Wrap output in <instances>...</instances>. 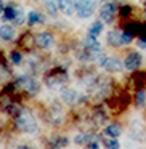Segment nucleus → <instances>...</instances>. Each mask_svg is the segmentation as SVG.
<instances>
[{
  "label": "nucleus",
  "mask_w": 146,
  "mask_h": 149,
  "mask_svg": "<svg viewBox=\"0 0 146 149\" xmlns=\"http://www.w3.org/2000/svg\"><path fill=\"white\" fill-rule=\"evenodd\" d=\"M63 100L68 104H75L79 101V93L74 90H63Z\"/></svg>",
  "instance_id": "obj_13"
},
{
  "label": "nucleus",
  "mask_w": 146,
  "mask_h": 149,
  "mask_svg": "<svg viewBox=\"0 0 146 149\" xmlns=\"http://www.w3.org/2000/svg\"><path fill=\"white\" fill-rule=\"evenodd\" d=\"M101 29H103V24H101V21H98V23H95L93 26L90 27V34H92V36L96 37L98 34L101 32Z\"/></svg>",
  "instance_id": "obj_24"
},
{
  "label": "nucleus",
  "mask_w": 146,
  "mask_h": 149,
  "mask_svg": "<svg viewBox=\"0 0 146 149\" xmlns=\"http://www.w3.org/2000/svg\"><path fill=\"white\" fill-rule=\"evenodd\" d=\"M3 8H5V7H3V5H2V0H0V13L3 11Z\"/></svg>",
  "instance_id": "obj_34"
},
{
  "label": "nucleus",
  "mask_w": 146,
  "mask_h": 149,
  "mask_svg": "<svg viewBox=\"0 0 146 149\" xmlns=\"http://www.w3.org/2000/svg\"><path fill=\"white\" fill-rule=\"evenodd\" d=\"M104 146L109 149H117L119 148V141H116V139H104Z\"/></svg>",
  "instance_id": "obj_26"
},
{
  "label": "nucleus",
  "mask_w": 146,
  "mask_h": 149,
  "mask_svg": "<svg viewBox=\"0 0 146 149\" xmlns=\"http://www.w3.org/2000/svg\"><path fill=\"white\" fill-rule=\"evenodd\" d=\"M34 43H36L39 48L47 50V48H50V47L53 45V36L48 34V32H39V34H36V37H34Z\"/></svg>",
  "instance_id": "obj_6"
},
{
  "label": "nucleus",
  "mask_w": 146,
  "mask_h": 149,
  "mask_svg": "<svg viewBox=\"0 0 146 149\" xmlns=\"http://www.w3.org/2000/svg\"><path fill=\"white\" fill-rule=\"evenodd\" d=\"M5 111H7V112L10 114L11 117H16L18 114H20L21 111H23V107H20L18 104H15V103H10V104L7 106V109H5Z\"/></svg>",
  "instance_id": "obj_18"
},
{
  "label": "nucleus",
  "mask_w": 146,
  "mask_h": 149,
  "mask_svg": "<svg viewBox=\"0 0 146 149\" xmlns=\"http://www.w3.org/2000/svg\"><path fill=\"white\" fill-rule=\"evenodd\" d=\"M87 148H92V149H98V148H100V144H98V141H96V139H95V141L88 143V144H87Z\"/></svg>",
  "instance_id": "obj_31"
},
{
  "label": "nucleus",
  "mask_w": 146,
  "mask_h": 149,
  "mask_svg": "<svg viewBox=\"0 0 146 149\" xmlns=\"http://www.w3.org/2000/svg\"><path fill=\"white\" fill-rule=\"evenodd\" d=\"M15 125H16L18 130H21V132H27V133L36 132V128H37L36 119H34L32 112L27 111V109H23L16 117H15Z\"/></svg>",
  "instance_id": "obj_1"
},
{
  "label": "nucleus",
  "mask_w": 146,
  "mask_h": 149,
  "mask_svg": "<svg viewBox=\"0 0 146 149\" xmlns=\"http://www.w3.org/2000/svg\"><path fill=\"white\" fill-rule=\"evenodd\" d=\"M23 21H24V13H23V10H21V7L16 5V18H15V24H23Z\"/></svg>",
  "instance_id": "obj_25"
},
{
  "label": "nucleus",
  "mask_w": 146,
  "mask_h": 149,
  "mask_svg": "<svg viewBox=\"0 0 146 149\" xmlns=\"http://www.w3.org/2000/svg\"><path fill=\"white\" fill-rule=\"evenodd\" d=\"M58 7L64 15L71 16L77 13V0H58Z\"/></svg>",
  "instance_id": "obj_9"
},
{
  "label": "nucleus",
  "mask_w": 146,
  "mask_h": 149,
  "mask_svg": "<svg viewBox=\"0 0 146 149\" xmlns=\"http://www.w3.org/2000/svg\"><path fill=\"white\" fill-rule=\"evenodd\" d=\"M104 135L109 136V138H117L120 135V127L117 123H112V125H108L104 128Z\"/></svg>",
  "instance_id": "obj_15"
},
{
  "label": "nucleus",
  "mask_w": 146,
  "mask_h": 149,
  "mask_svg": "<svg viewBox=\"0 0 146 149\" xmlns=\"http://www.w3.org/2000/svg\"><path fill=\"white\" fill-rule=\"evenodd\" d=\"M140 64H141V56L136 52L129 53L125 61H124V66H125V69H129V71H136V69L140 68Z\"/></svg>",
  "instance_id": "obj_8"
},
{
  "label": "nucleus",
  "mask_w": 146,
  "mask_h": 149,
  "mask_svg": "<svg viewBox=\"0 0 146 149\" xmlns=\"http://www.w3.org/2000/svg\"><path fill=\"white\" fill-rule=\"evenodd\" d=\"M10 71H8V66L3 61V55H0V77H8Z\"/></svg>",
  "instance_id": "obj_21"
},
{
  "label": "nucleus",
  "mask_w": 146,
  "mask_h": 149,
  "mask_svg": "<svg viewBox=\"0 0 146 149\" xmlns=\"http://www.w3.org/2000/svg\"><path fill=\"white\" fill-rule=\"evenodd\" d=\"M127 13H130V8L129 7H124L122 10H120V15H122V16H125Z\"/></svg>",
  "instance_id": "obj_33"
},
{
  "label": "nucleus",
  "mask_w": 146,
  "mask_h": 149,
  "mask_svg": "<svg viewBox=\"0 0 146 149\" xmlns=\"http://www.w3.org/2000/svg\"><path fill=\"white\" fill-rule=\"evenodd\" d=\"M10 59H11V63H15V64H20L21 63V55L18 52H13L10 55Z\"/></svg>",
  "instance_id": "obj_28"
},
{
  "label": "nucleus",
  "mask_w": 146,
  "mask_h": 149,
  "mask_svg": "<svg viewBox=\"0 0 146 149\" xmlns=\"http://www.w3.org/2000/svg\"><path fill=\"white\" fill-rule=\"evenodd\" d=\"M15 18H16V5H7L3 8V19L15 21Z\"/></svg>",
  "instance_id": "obj_14"
},
{
  "label": "nucleus",
  "mask_w": 146,
  "mask_h": 149,
  "mask_svg": "<svg viewBox=\"0 0 146 149\" xmlns=\"http://www.w3.org/2000/svg\"><path fill=\"white\" fill-rule=\"evenodd\" d=\"M114 15H116V5L114 3H104L100 10V18L104 23H112Z\"/></svg>",
  "instance_id": "obj_7"
},
{
  "label": "nucleus",
  "mask_w": 146,
  "mask_h": 149,
  "mask_svg": "<svg viewBox=\"0 0 146 149\" xmlns=\"http://www.w3.org/2000/svg\"><path fill=\"white\" fill-rule=\"evenodd\" d=\"M66 80H68V74H66V71H64V69H61V68L53 69V71L47 75V79H45L47 85H48L50 88L61 87V85H64Z\"/></svg>",
  "instance_id": "obj_2"
},
{
  "label": "nucleus",
  "mask_w": 146,
  "mask_h": 149,
  "mask_svg": "<svg viewBox=\"0 0 146 149\" xmlns=\"http://www.w3.org/2000/svg\"><path fill=\"white\" fill-rule=\"evenodd\" d=\"M98 63H100L101 68L106 69V71H109V72H119V71H122V63H120L117 58H112V56L101 55L100 58H98Z\"/></svg>",
  "instance_id": "obj_4"
},
{
  "label": "nucleus",
  "mask_w": 146,
  "mask_h": 149,
  "mask_svg": "<svg viewBox=\"0 0 146 149\" xmlns=\"http://www.w3.org/2000/svg\"><path fill=\"white\" fill-rule=\"evenodd\" d=\"M146 101V95H145V91H138V93H136V104H138V106H141L143 103H145Z\"/></svg>",
  "instance_id": "obj_27"
},
{
  "label": "nucleus",
  "mask_w": 146,
  "mask_h": 149,
  "mask_svg": "<svg viewBox=\"0 0 146 149\" xmlns=\"http://www.w3.org/2000/svg\"><path fill=\"white\" fill-rule=\"evenodd\" d=\"M0 37H2L3 40H11L15 37V27L8 26V24L0 26Z\"/></svg>",
  "instance_id": "obj_12"
},
{
  "label": "nucleus",
  "mask_w": 146,
  "mask_h": 149,
  "mask_svg": "<svg viewBox=\"0 0 146 149\" xmlns=\"http://www.w3.org/2000/svg\"><path fill=\"white\" fill-rule=\"evenodd\" d=\"M13 84H15V87H16V88H23L24 91H27V93H31V95H36L37 90H39L37 82L34 80L32 77H27V75L18 77L16 82H13Z\"/></svg>",
  "instance_id": "obj_3"
},
{
  "label": "nucleus",
  "mask_w": 146,
  "mask_h": 149,
  "mask_svg": "<svg viewBox=\"0 0 146 149\" xmlns=\"http://www.w3.org/2000/svg\"><path fill=\"white\" fill-rule=\"evenodd\" d=\"M133 82H135V87H136V88H141L143 85H146V74L138 72V74L133 77Z\"/></svg>",
  "instance_id": "obj_20"
},
{
  "label": "nucleus",
  "mask_w": 146,
  "mask_h": 149,
  "mask_svg": "<svg viewBox=\"0 0 146 149\" xmlns=\"http://www.w3.org/2000/svg\"><path fill=\"white\" fill-rule=\"evenodd\" d=\"M27 23L32 26V24H39V23H43V18L40 13H37V11H31L29 15H27Z\"/></svg>",
  "instance_id": "obj_17"
},
{
  "label": "nucleus",
  "mask_w": 146,
  "mask_h": 149,
  "mask_svg": "<svg viewBox=\"0 0 146 149\" xmlns=\"http://www.w3.org/2000/svg\"><path fill=\"white\" fill-rule=\"evenodd\" d=\"M84 45L88 47V48H92V50H96V52H100V42H98V40L95 39V36H92V34L84 40Z\"/></svg>",
  "instance_id": "obj_16"
},
{
  "label": "nucleus",
  "mask_w": 146,
  "mask_h": 149,
  "mask_svg": "<svg viewBox=\"0 0 146 149\" xmlns=\"http://www.w3.org/2000/svg\"><path fill=\"white\" fill-rule=\"evenodd\" d=\"M106 114L103 112V111H96V112L93 114V120H95V123H98V125H101L103 122H106Z\"/></svg>",
  "instance_id": "obj_22"
},
{
  "label": "nucleus",
  "mask_w": 146,
  "mask_h": 149,
  "mask_svg": "<svg viewBox=\"0 0 146 149\" xmlns=\"http://www.w3.org/2000/svg\"><path fill=\"white\" fill-rule=\"evenodd\" d=\"M132 36L133 34H130V32H122V40H124V45H125V43H130L132 42Z\"/></svg>",
  "instance_id": "obj_29"
},
{
  "label": "nucleus",
  "mask_w": 146,
  "mask_h": 149,
  "mask_svg": "<svg viewBox=\"0 0 146 149\" xmlns=\"http://www.w3.org/2000/svg\"><path fill=\"white\" fill-rule=\"evenodd\" d=\"M68 146V138H56L52 141V148H66Z\"/></svg>",
  "instance_id": "obj_23"
},
{
  "label": "nucleus",
  "mask_w": 146,
  "mask_h": 149,
  "mask_svg": "<svg viewBox=\"0 0 146 149\" xmlns=\"http://www.w3.org/2000/svg\"><path fill=\"white\" fill-rule=\"evenodd\" d=\"M138 36L143 37V39H146V24L140 23V26H138Z\"/></svg>",
  "instance_id": "obj_30"
},
{
  "label": "nucleus",
  "mask_w": 146,
  "mask_h": 149,
  "mask_svg": "<svg viewBox=\"0 0 146 149\" xmlns=\"http://www.w3.org/2000/svg\"><path fill=\"white\" fill-rule=\"evenodd\" d=\"M138 47H140V48H146V39H143V37H141V39L138 40Z\"/></svg>",
  "instance_id": "obj_32"
},
{
  "label": "nucleus",
  "mask_w": 146,
  "mask_h": 149,
  "mask_svg": "<svg viewBox=\"0 0 146 149\" xmlns=\"http://www.w3.org/2000/svg\"><path fill=\"white\" fill-rule=\"evenodd\" d=\"M95 10V2L93 0H79L77 2V16L85 19L90 18Z\"/></svg>",
  "instance_id": "obj_5"
},
{
  "label": "nucleus",
  "mask_w": 146,
  "mask_h": 149,
  "mask_svg": "<svg viewBox=\"0 0 146 149\" xmlns=\"http://www.w3.org/2000/svg\"><path fill=\"white\" fill-rule=\"evenodd\" d=\"M108 43L112 47H119V45H124V40H122V34L117 32V31H111L108 34Z\"/></svg>",
  "instance_id": "obj_11"
},
{
  "label": "nucleus",
  "mask_w": 146,
  "mask_h": 149,
  "mask_svg": "<svg viewBox=\"0 0 146 149\" xmlns=\"http://www.w3.org/2000/svg\"><path fill=\"white\" fill-rule=\"evenodd\" d=\"M45 8L48 10L50 15H53V16H56V10H58V3H56L55 0H45Z\"/></svg>",
  "instance_id": "obj_19"
},
{
  "label": "nucleus",
  "mask_w": 146,
  "mask_h": 149,
  "mask_svg": "<svg viewBox=\"0 0 146 149\" xmlns=\"http://www.w3.org/2000/svg\"><path fill=\"white\" fill-rule=\"evenodd\" d=\"M95 139H96V135H93V133H79L74 138V143L75 144H88Z\"/></svg>",
  "instance_id": "obj_10"
}]
</instances>
